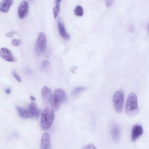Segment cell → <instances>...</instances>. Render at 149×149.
I'll return each mask as SVG.
<instances>
[{"instance_id":"6da1fadb","label":"cell","mask_w":149,"mask_h":149,"mask_svg":"<svg viewBox=\"0 0 149 149\" xmlns=\"http://www.w3.org/2000/svg\"><path fill=\"white\" fill-rule=\"evenodd\" d=\"M19 116L23 118H28L38 117L40 114V111L37 107L36 104L32 102L25 109L17 106L16 107Z\"/></svg>"},{"instance_id":"7a4b0ae2","label":"cell","mask_w":149,"mask_h":149,"mask_svg":"<svg viewBox=\"0 0 149 149\" xmlns=\"http://www.w3.org/2000/svg\"><path fill=\"white\" fill-rule=\"evenodd\" d=\"M66 100V95L64 91L60 88L56 89L54 91L50 103L51 108L54 111H58Z\"/></svg>"},{"instance_id":"3957f363","label":"cell","mask_w":149,"mask_h":149,"mask_svg":"<svg viewBox=\"0 0 149 149\" xmlns=\"http://www.w3.org/2000/svg\"><path fill=\"white\" fill-rule=\"evenodd\" d=\"M54 118V111L51 107H47L44 110L41 115L40 125L42 129L46 131L49 129Z\"/></svg>"},{"instance_id":"277c9868","label":"cell","mask_w":149,"mask_h":149,"mask_svg":"<svg viewBox=\"0 0 149 149\" xmlns=\"http://www.w3.org/2000/svg\"><path fill=\"white\" fill-rule=\"evenodd\" d=\"M125 113L129 116H133L138 112V108L137 96L133 93L128 95L125 105Z\"/></svg>"},{"instance_id":"5b68a950","label":"cell","mask_w":149,"mask_h":149,"mask_svg":"<svg viewBox=\"0 0 149 149\" xmlns=\"http://www.w3.org/2000/svg\"><path fill=\"white\" fill-rule=\"evenodd\" d=\"M46 36L43 32H40L38 36L35 47V52L37 56L42 55L45 52L47 45Z\"/></svg>"},{"instance_id":"8992f818","label":"cell","mask_w":149,"mask_h":149,"mask_svg":"<svg viewBox=\"0 0 149 149\" xmlns=\"http://www.w3.org/2000/svg\"><path fill=\"white\" fill-rule=\"evenodd\" d=\"M124 94L123 92L118 91L114 94L113 99V104L115 111L120 113L123 110L124 101Z\"/></svg>"},{"instance_id":"52a82bcc","label":"cell","mask_w":149,"mask_h":149,"mask_svg":"<svg viewBox=\"0 0 149 149\" xmlns=\"http://www.w3.org/2000/svg\"><path fill=\"white\" fill-rule=\"evenodd\" d=\"M143 128L139 125H134L132 129L131 140L134 142L138 139L143 134Z\"/></svg>"},{"instance_id":"ba28073f","label":"cell","mask_w":149,"mask_h":149,"mask_svg":"<svg viewBox=\"0 0 149 149\" xmlns=\"http://www.w3.org/2000/svg\"><path fill=\"white\" fill-rule=\"evenodd\" d=\"M41 96L44 102L46 104L51 103L52 97L51 90L46 86H44L41 92Z\"/></svg>"},{"instance_id":"9c48e42d","label":"cell","mask_w":149,"mask_h":149,"mask_svg":"<svg viewBox=\"0 0 149 149\" xmlns=\"http://www.w3.org/2000/svg\"><path fill=\"white\" fill-rule=\"evenodd\" d=\"M29 5L27 2L23 1L19 4L17 13L18 17L20 19L24 18L27 15Z\"/></svg>"},{"instance_id":"30bf717a","label":"cell","mask_w":149,"mask_h":149,"mask_svg":"<svg viewBox=\"0 0 149 149\" xmlns=\"http://www.w3.org/2000/svg\"><path fill=\"white\" fill-rule=\"evenodd\" d=\"M0 55L5 60L11 62L16 61V59L11 51L6 48H2L0 49Z\"/></svg>"},{"instance_id":"8fae6325","label":"cell","mask_w":149,"mask_h":149,"mask_svg":"<svg viewBox=\"0 0 149 149\" xmlns=\"http://www.w3.org/2000/svg\"><path fill=\"white\" fill-rule=\"evenodd\" d=\"M40 149H51V143L49 134L45 133L43 134L41 142Z\"/></svg>"},{"instance_id":"7c38bea8","label":"cell","mask_w":149,"mask_h":149,"mask_svg":"<svg viewBox=\"0 0 149 149\" xmlns=\"http://www.w3.org/2000/svg\"><path fill=\"white\" fill-rule=\"evenodd\" d=\"M57 24L59 32L61 36L65 40H69L70 36L66 32L63 22L59 18H58Z\"/></svg>"},{"instance_id":"4fadbf2b","label":"cell","mask_w":149,"mask_h":149,"mask_svg":"<svg viewBox=\"0 0 149 149\" xmlns=\"http://www.w3.org/2000/svg\"><path fill=\"white\" fill-rule=\"evenodd\" d=\"M111 134L113 141L116 143H118L120 138V127L116 125H113L111 130Z\"/></svg>"},{"instance_id":"5bb4252c","label":"cell","mask_w":149,"mask_h":149,"mask_svg":"<svg viewBox=\"0 0 149 149\" xmlns=\"http://www.w3.org/2000/svg\"><path fill=\"white\" fill-rule=\"evenodd\" d=\"M13 3L12 0H4L0 3V11L7 13Z\"/></svg>"},{"instance_id":"9a60e30c","label":"cell","mask_w":149,"mask_h":149,"mask_svg":"<svg viewBox=\"0 0 149 149\" xmlns=\"http://www.w3.org/2000/svg\"><path fill=\"white\" fill-rule=\"evenodd\" d=\"M86 89L85 87H79L74 88L72 91V95L74 97L78 95L81 92L83 91Z\"/></svg>"},{"instance_id":"2e32d148","label":"cell","mask_w":149,"mask_h":149,"mask_svg":"<svg viewBox=\"0 0 149 149\" xmlns=\"http://www.w3.org/2000/svg\"><path fill=\"white\" fill-rule=\"evenodd\" d=\"M61 0H56V4L53 8V14L55 18H56L59 13L60 10V3Z\"/></svg>"},{"instance_id":"e0dca14e","label":"cell","mask_w":149,"mask_h":149,"mask_svg":"<svg viewBox=\"0 0 149 149\" xmlns=\"http://www.w3.org/2000/svg\"><path fill=\"white\" fill-rule=\"evenodd\" d=\"M74 12L76 16L79 17L82 16L84 14L83 8L81 6H77L75 8Z\"/></svg>"},{"instance_id":"ac0fdd59","label":"cell","mask_w":149,"mask_h":149,"mask_svg":"<svg viewBox=\"0 0 149 149\" xmlns=\"http://www.w3.org/2000/svg\"><path fill=\"white\" fill-rule=\"evenodd\" d=\"M49 65V62L48 60H45L41 64L40 69L42 71L46 70Z\"/></svg>"},{"instance_id":"d6986e66","label":"cell","mask_w":149,"mask_h":149,"mask_svg":"<svg viewBox=\"0 0 149 149\" xmlns=\"http://www.w3.org/2000/svg\"><path fill=\"white\" fill-rule=\"evenodd\" d=\"M82 149H97V148L93 144L89 143L84 146Z\"/></svg>"},{"instance_id":"ffe728a7","label":"cell","mask_w":149,"mask_h":149,"mask_svg":"<svg viewBox=\"0 0 149 149\" xmlns=\"http://www.w3.org/2000/svg\"><path fill=\"white\" fill-rule=\"evenodd\" d=\"M21 42V40L19 39H13L12 41V44L16 46H19Z\"/></svg>"},{"instance_id":"44dd1931","label":"cell","mask_w":149,"mask_h":149,"mask_svg":"<svg viewBox=\"0 0 149 149\" xmlns=\"http://www.w3.org/2000/svg\"><path fill=\"white\" fill-rule=\"evenodd\" d=\"M12 74L17 81L19 82H21V79L17 73L15 71L13 70L12 72Z\"/></svg>"},{"instance_id":"7402d4cb","label":"cell","mask_w":149,"mask_h":149,"mask_svg":"<svg viewBox=\"0 0 149 149\" xmlns=\"http://www.w3.org/2000/svg\"><path fill=\"white\" fill-rule=\"evenodd\" d=\"M15 33L16 32L15 31H11L7 33L6 34V36L8 37H11L13 36Z\"/></svg>"},{"instance_id":"603a6c76","label":"cell","mask_w":149,"mask_h":149,"mask_svg":"<svg viewBox=\"0 0 149 149\" xmlns=\"http://www.w3.org/2000/svg\"><path fill=\"white\" fill-rule=\"evenodd\" d=\"M77 68V67L74 66L71 68V70L73 73H74Z\"/></svg>"},{"instance_id":"cb8c5ba5","label":"cell","mask_w":149,"mask_h":149,"mask_svg":"<svg viewBox=\"0 0 149 149\" xmlns=\"http://www.w3.org/2000/svg\"><path fill=\"white\" fill-rule=\"evenodd\" d=\"M5 92L7 94H9L11 92V89L10 88H7L5 90Z\"/></svg>"},{"instance_id":"d4e9b609","label":"cell","mask_w":149,"mask_h":149,"mask_svg":"<svg viewBox=\"0 0 149 149\" xmlns=\"http://www.w3.org/2000/svg\"><path fill=\"white\" fill-rule=\"evenodd\" d=\"M107 1V6H110L111 5V4L112 3V1Z\"/></svg>"},{"instance_id":"484cf974","label":"cell","mask_w":149,"mask_h":149,"mask_svg":"<svg viewBox=\"0 0 149 149\" xmlns=\"http://www.w3.org/2000/svg\"><path fill=\"white\" fill-rule=\"evenodd\" d=\"M30 98L31 100L33 101H34L36 99L35 97L32 96H30Z\"/></svg>"}]
</instances>
